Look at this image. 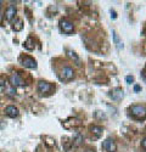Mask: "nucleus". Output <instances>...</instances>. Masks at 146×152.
I'll return each instance as SVG.
<instances>
[{
	"mask_svg": "<svg viewBox=\"0 0 146 152\" xmlns=\"http://www.w3.org/2000/svg\"><path fill=\"white\" fill-rule=\"evenodd\" d=\"M54 89V85L47 83V82H44V80H40L38 82V91L42 93V94H47L50 93L51 90Z\"/></svg>",
	"mask_w": 146,
	"mask_h": 152,
	"instance_id": "7",
	"label": "nucleus"
},
{
	"mask_svg": "<svg viewBox=\"0 0 146 152\" xmlns=\"http://www.w3.org/2000/svg\"><path fill=\"white\" fill-rule=\"evenodd\" d=\"M90 132H91L96 137H100V136L102 135V133H104V129L101 128V126H99V125H91V126H90Z\"/></svg>",
	"mask_w": 146,
	"mask_h": 152,
	"instance_id": "13",
	"label": "nucleus"
},
{
	"mask_svg": "<svg viewBox=\"0 0 146 152\" xmlns=\"http://www.w3.org/2000/svg\"><path fill=\"white\" fill-rule=\"evenodd\" d=\"M85 152H96V151H95L94 148H88V150H87V151H85Z\"/></svg>",
	"mask_w": 146,
	"mask_h": 152,
	"instance_id": "27",
	"label": "nucleus"
},
{
	"mask_svg": "<svg viewBox=\"0 0 146 152\" xmlns=\"http://www.w3.org/2000/svg\"><path fill=\"white\" fill-rule=\"evenodd\" d=\"M16 14H17V7L16 5H9V7L5 11V18L9 22H12L14 18H16Z\"/></svg>",
	"mask_w": 146,
	"mask_h": 152,
	"instance_id": "6",
	"label": "nucleus"
},
{
	"mask_svg": "<svg viewBox=\"0 0 146 152\" xmlns=\"http://www.w3.org/2000/svg\"><path fill=\"white\" fill-rule=\"evenodd\" d=\"M141 147L144 148V150H146V137L144 139V140L141 141Z\"/></svg>",
	"mask_w": 146,
	"mask_h": 152,
	"instance_id": "22",
	"label": "nucleus"
},
{
	"mask_svg": "<svg viewBox=\"0 0 146 152\" xmlns=\"http://www.w3.org/2000/svg\"><path fill=\"white\" fill-rule=\"evenodd\" d=\"M111 16H112L113 18H116V17H117V15H116V11H113V10H111Z\"/></svg>",
	"mask_w": 146,
	"mask_h": 152,
	"instance_id": "24",
	"label": "nucleus"
},
{
	"mask_svg": "<svg viewBox=\"0 0 146 152\" xmlns=\"http://www.w3.org/2000/svg\"><path fill=\"white\" fill-rule=\"evenodd\" d=\"M20 63L26 68H29V69H35L36 68V62L31 56H20Z\"/></svg>",
	"mask_w": 146,
	"mask_h": 152,
	"instance_id": "3",
	"label": "nucleus"
},
{
	"mask_svg": "<svg viewBox=\"0 0 146 152\" xmlns=\"http://www.w3.org/2000/svg\"><path fill=\"white\" fill-rule=\"evenodd\" d=\"M126 80H127L128 83H133V80H134V78L131 77V75H128V77L126 78Z\"/></svg>",
	"mask_w": 146,
	"mask_h": 152,
	"instance_id": "21",
	"label": "nucleus"
},
{
	"mask_svg": "<svg viewBox=\"0 0 146 152\" xmlns=\"http://www.w3.org/2000/svg\"><path fill=\"white\" fill-rule=\"evenodd\" d=\"M102 148L108 151V152H115L116 151V144L112 139H106V140L102 142Z\"/></svg>",
	"mask_w": 146,
	"mask_h": 152,
	"instance_id": "9",
	"label": "nucleus"
},
{
	"mask_svg": "<svg viewBox=\"0 0 146 152\" xmlns=\"http://www.w3.org/2000/svg\"><path fill=\"white\" fill-rule=\"evenodd\" d=\"M7 84H9V83H7L6 78L4 77V75H0V88H3V89H4V88H5Z\"/></svg>",
	"mask_w": 146,
	"mask_h": 152,
	"instance_id": "19",
	"label": "nucleus"
},
{
	"mask_svg": "<svg viewBox=\"0 0 146 152\" xmlns=\"http://www.w3.org/2000/svg\"><path fill=\"white\" fill-rule=\"evenodd\" d=\"M45 144L47 145V146H50V147H53V146H55V140H53L51 137H45Z\"/></svg>",
	"mask_w": 146,
	"mask_h": 152,
	"instance_id": "20",
	"label": "nucleus"
},
{
	"mask_svg": "<svg viewBox=\"0 0 146 152\" xmlns=\"http://www.w3.org/2000/svg\"><path fill=\"white\" fill-rule=\"evenodd\" d=\"M141 77H142V79H144V82L146 83V72H142V74H141Z\"/></svg>",
	"mask_w": 146,
	"mask_h": 152,
	"instance_id": "25",
	"label": "nucleus"
},
{
	"mask_svg": "<svg viewBox=\"0 0 146 152\" xmlns=\"http://www.w3.org/2000/svg\"><path fill=\"white\" fill-rule=\"evenodd\" d=\"M5 115H6L7 117H10V118H16V117H18V115H20V111H18V108H17L16 106L10 105V106H7V107L5 108Z\"/></svg>",
	"mask_w": 146,
	"mask_h": 152,
	"instance_id": "8",
	"label": "nucleus"
},
{
	"mask_svg": "<svg viewBox=\"0 0 146 152\" xmlns=\"http://www.w3.org/2000/svg\"><path fill=\"white\" fill-rule=\"evenodd\" d=\"M123 96H124V93H123V90H122L120 88H116V89H113L111 93H110V97H111L112 100H115V101L122 100Z\"/></svg>",
	"mask_w": 146,
	"mask_h": 152,
	"instance_id": "10",
	"label": "nucleus"
},
{
	"mask_svg": "<svg viewBox=\"0 0 146 152\" xmlns=\"http://www.w3.org/2000/svg\"><path fill=\"white\" fill-rule=\"evenodd\" d=\"M12 31L15 32H21L23 29V21L21 18H15V21H12Z\"/></svg>",
	"mask_w": 146,
	"mask_h": 152,
	"instance_id": "12",
	"label": "nucleus"
},
{
	"mask_svg": "<svg viewBox=\"0 0 146 152\" xmlns=\"http://www.w3.org/2000/svg\"><path fill=\"white\" fill-rule=\"evenodd\" d=\"M84 142V136L80 134V133H74L73 134V137H72V144L74 146H82Z\"/></svg>",
	"mask_w": 146,
	"mask_h": 152,
	"instance_id": "11",
	"label": "nucleus"
},
{
	"mask_svg": "<svg viewBox=\"0 0 146 152\" xmlns=\"http://www.w3.org/2000/svg\"><path fill=\"white\" fill-rule=\"evenodd\" d=\"M62 145H64V148L66 152H73V144L72 141H69L67 137H64L62 139Z\"/></svg>",
	"mask_w": 146,
	"mask_h": 152,
	"instance_id": "14",
	"label": "nucleus"
},
{
	"mask_svg": "<svg viewBox=\"0 0 146 152\" xmlns=\"http://www.w3.org/2000/svg\"><path fill=\"white\" fill-rule=\"evenodd\" d=\"M134 90H135V91H140V90H141L140 85H135V86H134Z\"/></svg>",
	"mask_w": 146,
	"mask_h": 152,
	"instance_id": "23",
	"label": "nucleus"
},
{
	"mask_svg": "<svg viewBox=\"0 0 146 152\" xmlns=\"http://www.w3.org/2000/svg\"><path fill=\"white\" fill-rule=\"evenodd\" d=\"M4 89L7 91L6 94H9V95H11V96H14V95H16V88H14V86H12V85H6L5 88H4Z\"/></svg>",
	"mask_w": 146,
	"mask_h": 152,
	"instance_id": "18",
	"label": "nucleus"
},
{
	"mask_svg": "<svg viewBox=\"0 0 146 152\" xmlns=\"http://www.w3.org/2000/svg\"><path fill=\"white\" fill-rule=\"evenodd\" d=\"M0 26H3V15L0 14Z\"/></svg>",
	"mask_w": 146,
	"mask_h": 152,
	"instance_id": "26",
	"label": "nucleus"
},
{
	"mask_svg": "<svg viewBox=\"0 0 146 152\" xmlns=\"http://www.w3.org/2000/svg\"><path fill=\"white\" fill-rule=\"evenodd\" d=\"M10 84L16 88V86H24V80L21 78V75L18 73H12L10 75Z\"/></svg>",
	"mask_w": 146,
	"mask_h": 152,
	"instance_id": "5",
	"label": "nucleus"
},
{
	"mask_svg": "<svg viewBox=\"0 0 146 152\" xmlns=\"http://www.w3.org/2000/svg\"><path fill=\"white\" fill-rule=\"evenodd\" d=\"M73 77H74V71H73L72 67L69 66H66L62 68V71H61V74H60V79L64 80V82H69L73 79Z\"/></svg>",
	"mask_w": 146,
	"mask_h": 152,
	"instance_id": "2",
	"label": "nucleus"
},
{
	"mask_svg": "<svg viewBox=\"0 0 146 152\" xmlns=\"http://www.w3.org/2000/svg\"><path fill=\"white\" fill-rule=\"evenodd\" d=\"M67 55H68L72 60H74V62L77 63V65H80V58L78 57V55H77L74 51H72V50H68V51H67Z\"/></svg>",
	"mask_w": 146,
	"mask_h": 152,
	"instance_id": "17",
	"label": "nucleus"
},
{
	"mask_svg": "<svg viewBox=\"0 0 146 152\" xmlns=\"http://www.w3.org/2000/svg\"><path fill=\"white\" fill-rule=\"evenodd\" d=\"M23 46H24V49H27V50H33L34 48H35V44H34V39L32 37H29V38H27V40L24 42V44H23Z\"/></svg>",
	"mask_w": 146,
	"mask_h": 152,
	"instance_id": "15",
	"label": "nucleus"
},
{
	"mask_svg": "<svg viewBox=\"0 0 146 152\" xmlns=\"http://www.w3.org/2000/svg\"><path fill=\"white\" fill-rule=\"evenodd\" d=\"M1 5H3V1H0V7H1Z\"/></svg>",
	"mask_w": 146,
	"mask_h": 152,
	"instance_id": "28",
	"label": "nucleus"
},
{
	"mask_svg": "<svg viewBox=\"0 0 146 152\" xmlns=\"http://www.w3.org/2000/svg\"><path fill=\"white\" fill-rule=\"evenodd\" d=\"M112 34H113V42H115V44H116L117 49H118V50L123 49V43H122V42L119 40V37H118V34H117L115 31L112 32Z\"/></svg>",
	"mask_w": 146,
	"mask_h": 152,
	"instance_id": "16",
	"label": "nucleus"
},
{
	"mask_svg": "<svg viewBox=\"0 0 146 152\" xmlns=\"http://www.w3.org/2000/svg\"><path fill=\"white\" fill-rule=\"evenodd\" d=\"M131 116L137 119H141V118H145L146 117V107L145 106H141V105H133L130 106L129 108Z\"/></svg>",
	"mask_w": 146,
	"mask_h": 152,
	"instance_id": "1",
	"label": "nucleus"
},
{
	"mask_svg": "<svg viewBox=\"0 0 146 152\" xmlns=\"http://www.w3.org/2000/svg\"><path fill=\"white\" fill-rule=\"evenodd\" d=\"M60 28L64 33H66L68 35L72 34L73 31H74V26H73V23L71 21H68V20H61L60 21Z\"/></svg>",
	"mask_w": 146,
	"mask_h": 152,
	"instance_id": "4",
	"label": "nucleus"
}]
</instances>
